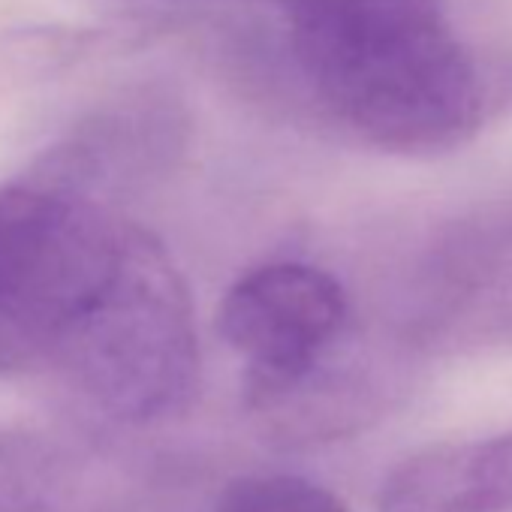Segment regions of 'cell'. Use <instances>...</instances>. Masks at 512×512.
Segmentation results:
<instances>
[{"mask_svg":"<svg viewBox=\"0 0 512 512\" xmlns=\"http://www.w3.org/2000/svg\"><path fill=\"white\" fill-rule=\"evenodd\" d=\"M127 223L31 172L0 190V374L49 371L109 278Z\"/></svg>","mask_w":512,"mask_h":512,"instance_id":"3957f363","label":"cell"},{"mask_svg":"<svg viewBox=\"0 0 512 512\" xmlns=\"http://www.w3.org/2000/svg\"><path fill=\"white\" fill-rule=\"evenodd\" d=\"M217 512H350L347 503L320 482L290 473H256L226 485Z\"/></svg>","mask_w":512,"mask_h":512,"instance_id":"9c48e42d","label":"cell"},{"mask_svg":"<svg viewBox=\"0 0 512 512\" xmlns=\"http://www.w3.org/2000/svg\"><path fill=\"white\" fill-rule=\"evenodd\" d=\"M347 293L308 263H272L235 281L220 305V332L247 362V377H293L344 344Z\"/></svg>","mask_w":512,"mask_h":512,"instance_id":"8992f818","label":"cell"},{"mask_svg":"<svg viewBox=\"0 0 512 512\" xmlns=\"http://www.w3.org/2000/svg\"><path fill=\"white\" fill-rule=\"evenodd\" d=\"M380 398V383L365 371V362L344 353V344L293 377H247V410L272 437L287 443L356 431L380 410Z\"/></svg>","mask_w":512,"mask_h":512,"instance_id":"ba28073f","label":"cell"},{"mask_svg":"<svg viewBox=\"0 0 512 512\" xmlns=\"http://www.w3.org/2000/svg\"><path fill=\"white\" fill-rule=\"evenodd\" d=\"M49 371L124 425L160 422L190 407L199 389L193 302L172 256L148 229L127 223L109 278Z\"/></svg>","mask_w":512,"mask_h":512,"instance_id":"7a4b0ae2","label":"cell"},{"mask_svg":"<svg viewBox=\"0 0 512 512\" xmlns=\"http://www.w3.org/2000/svg\"><path fill=\"white\" fill-rule=\"evenodd\" d=\"M169 473L145 449L73 431H0V512H160Z\"/></svg>","mask_w":512,"mask_h":512,"instance_id":"5b68a950","label":"cell"},{"mask_svg":"<svg viewBox=\"0 0 512 512\" xmlns=\"http://www.w3.org/2000/svg\"><path fill=\"white\" fill-rule=\"evenodd\" d=\"M404 332L431 353L512 350V208L470 217L428 247Z\"/></svg>","mask_w":512,"mask_h":512,"instance_id":"277c9868","label":"cell"},{"mask_svg":"<svg viewBox=\"0 0 512 512\" xmlns=\"http://www.w3.org/2000/svg\"><path fill=\"white\" fill-rule=\"evenodd\" d=\"M377 512H512V428L410 455L386 476Z\"/></svg>","mask_w":512,"mask_h":512,"instance_id":"52a82bcc","label":"cell"},{"mask_svg":"<svg viewBox=\"0 0 512 512\" xmlns=\"http://www.w3.org/2000/svg\"><path fill=\"white\" fill-rule=\"evenodd\" d=\"M272 10L317 115L383 154L440 157L512 109V52L455 34L446 0H229Z\"/></svg>","mask_w":512,"mask_h":512,"instance_id":"6da1fadb","label":"cell"}]
</instances>
